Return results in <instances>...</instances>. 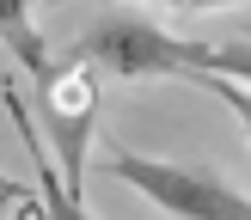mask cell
<instances>
[{
    "instance_id": "7",
    "label": "cell",
    "mask_w": 251,
    "mask_h": 220,
    "mask_svg": "<svg viewBox=\"0 0 251 220\" xmlns=\"http://www.w3.org/2000/svg\"><path fill=\"white\" fill-rule=\"evenodd\" d=\"M0 202H25V208H37V214H49V208H43V190H25L12 171H0Z\"/></svg>"
},
{
    "instance_id": "6",
    "label": "cell",
    "mask_w": 251,
    "mask_h": 220,
    "mask_svg": "<svg viewBox=\"0 0 251 220\" xmlns=\"http://www.w3.org/2000/svg\"><path fill=\"white\" fill-rule=\"evenodd\" d=\"M190 86H202L208 98H221V104L239 116V129H245V141H251V86H239V80H227V73H208V67H190L184 73Z\"/></svg>"
},
{
    "instance_id": "1",
    "label": "cell",
    "mask_w": 251,
    "mask_h": 220,
    "mask_svg": "<svg viewBox=\"0 0 251 220\" xmlns=\"http://www.w3.org/2000/svg\"><path fill=\"white\" fill-rule=\"evenodd\" d=\"M74 55L92 61V67L110 73V80H123V86L184 80V73L196 67V43L190 37H172L166 24H153L147 12H129V6L92 19L80 37H74Z\"/></svg>"
},
{
    "instance_id": "8",
    "label": "cell",
    "mask_w": 251,
    "mask_h": 220,
    "mask_svg": "<svg viewBox=\"0 0 251 220\" xmlns=\"http://www.w3.org/2000/svg\"><path fill=\"white\" fill-rule=\"evenodd\" d=\"M147 6H172V12H233V6H251V0H147Z\"/></svg>"
},
{
    "instance_id": "3",
    "label": "cell",
    "mask_w": 251,
    "mask_h": 220,
    "mask_svg": "<svg viewBox=\"0 0 251 220\" xmlns=\"http://www.w3.org/2000/svg\"><path fill=\"white\" fill-rule=\"evenodd\" d=\"M31 98H37V122H43V141L55 153L61 183L80 196L86 159H92V129H98V67L80 55L49 61L43 73H31Z\"/></svg>"
},
{
    "instance_id": "2",
    "label": "cell",
    "mask_w": 251,
    "mask_h": 220,
    "mask_svg": "<svg viewBox=\"0 0 251 220\" xmlns=\"http://www.w3.org/2000/svg\"><path fill=\"white\" fill-rule=\"evenodd\" d=\"M110 177L141 190L159 214L178 220H221V214H251V196L239 183H227V171L202 165V159H159V153H135V147H110Z\"/></svg>"
},
{
    "instance_id": "5",
    "label": "cell",
    "mask_w": 251,
    "mask_h": 220,
    "mask_svg": "<svg viewBox=\"0 0 251 220\" xmlns=\"http://www.w3.org/2000/svg\"><path fill=\"white\" fill-rule=\"evenodd\" d=\"M196 67L251 86V31H245V37H221V43H196Z\"/></svg>"
},
{
    "instance_id": "4",
    "label": "cell",
    "mask_w": 251,
    "mask_h": 220,
    "mask_svg": "<svg viewBox=\"0 0 251 220\" xmlns=\"http://www.w3.org/2000/svg\"><path fill=\"white\" fill-rule=\"evenodd\" d=\"M0 49H6L25 73H43L49 61H55L49 43H43V31H37V0H0Z\"/></svg>"
}]
</instances>
